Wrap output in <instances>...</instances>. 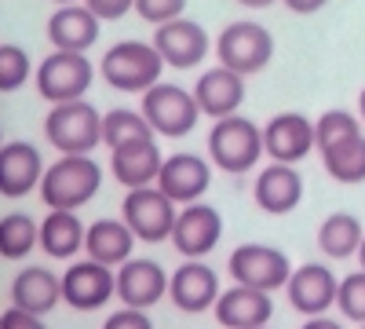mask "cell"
I'll return each mask as SVG.
<instances>
[{
	"label": "cell",
	"mask_w": 365,
	"mask_h": 329,
	"mask_svg": "<svg viewBox=\"0 0 365 329\" xmlns=\"http://www.w3.org/2000/svg\"><path fill=\"white\" fill-rule=\"evenodd\" d=\"M99 187H103V168L96 158L63 154L55 165L44 168V179L37 191L48 208H70V213H77L81 205H88L99 194Z\"/></svg>",
	"instance_id": "6da1fadb"
},
{
	"label": "cell",
	"mask_w": 365,
	"mask_h": 329,
	"mask_svg": "<svg viewBox=\"0 0 365 329\" xmlns=\"http://www.w3.org/2000/svg\"><path fill=\"white\" fill-rule=\"evenodd\" d=\"M263 128L252 125L249 117H220L216 128L208 132V158L220 172H230V176H241L249 172L259 158H263Z\"/></svg>",
	"instance_id": "7a4b0ae2"
},
{
	"label": "cell",
	"mask_w": 365,
	"mask_h": 329,
	"mask_svg": "<svg viewBox=\"0 0 365 329\" xmlns=\"http://www.w3.org/2000/svg\"><path fill=\"white\" fill-rule=\"evenodd\" d=\"M44 136L58 154H91L103 143V117L88 99L55 103L44 117Z\"/></svg>",
	"instance_id": "3957f363"
},
{
	"label": "cell",
	"mask_w": 365,
	"mask_h": 329,
	"mask_svg": "<svg viewBox=\"0 0 365 329\" xmlns=\"http://www.w3.org/2000/svg\"><path fill=\"white\" fill-rule=\"evenodd\" d=\"M103 81L117 92H146L161 81L165 70V59L154 44H143V41H120L103 55Z\"/></svg>",
	"instance_id": "277c9868"
},
{
	"label": "cell",
	"mask_w": 365,
	"mask_h": 329,
	"mask_svg": "<svg viewBox=\"0 0 365 329\" xmlns=\"http://www.w3.org/2000/svg\"><path fill=\"white\" fill-rule=\"evenodd\" d=\"M216 55H220V66H227L241 77H252V74L267 70V63L274 59V37L267 26H259L252 19H237L220 34Z\"/></svg>",
	"instance_id": "5b68a950"
},
{
	"label": "cell",
	"mask_w": 365,
	"mask_h": 329,
	"mask_svg": "<svg viewBox=\"0 0 365 329\" xmlns=\"http://www.w3.org/2000/svg\"><path fill=\"white\" fill-rule=\"evenodd\" d=\"M143 117L150 121L158 136H168V139H179L194 132L197 117H201V106L194 99V92L179 84H168V81H158L154 88L143 92Z\"/></svg>",
	"instance_id": "8992f818"
},
{
	"label": "cell",
	"mask_w": 365,
	"mask_h": 329,
	"mask_svg": "<svg viewBox=\"0 0 365 329\" xmlns=\"http://www.w3.org/2000/svg\"><path fill=\"white\" fill-rule=\"evenodd\" d=\"M175 201L154 183V187H135L125 194L120 201V220L132 227V234L139 242H165L172 238V227H175Z\"/></svg>",
	"instance_id": "52a82bcc"
},
{
	"label": "cell",
	"mask_w": 365,
	"mask_h": 329,
	"mask_svg": "<svg viewBox=\"0 0 365 329\" xmlns=\"http://www.w3.org/2000/svg\"><path fill=\"white\" fill-rule=\"evenodd\" d=\"M96 66L88 63L84 51H51L44 63L37 66V92L55 106V103H73L84 99V92L91 88Z\"/></svg>",
	"instance_id": "ba28073f"
},
{
	"label": "cell",
	"mask_w": 365,
	"mask_h": 329,
	"mask_svg": "<svg viewBox=\"0 0 365 329\" xmlns=\"http://www.w3.org/2000/svg\"><path fill=\"white\" fill-rule=\"evenodd\" d=\"M227 271L237 285H252L263 293H274L289 285L292 278V263L282 249L263 246V242H249V246H237L227 260Z\"/></svg>",
	"instance_id": "9c48e42d"
},
{
	"label": "cell",
	"mask_w": 365,
	"mask_h": 329,
	"mask_svg": "<svg viewBox=\"0 0 365 329\" xmlns=\"http://www.w3.org/2000/svg\"><path fill=\"white\" fill-rule=\"evenodd\" d=\"M117 293V271L99 260H81L63 271V300L73 311H96Z\"/></svg>",
	"instance_id": "30bf717a"
},
{
	"label": "cell",
	"mask_w": 365,
	"mask_h": 329,
	"mask_svg": "<svg viewBox=\"0 0 365 329\" xmlns=\"http://www.w3.org/2000/svg\"><path fill=\"white\" fill-rule=\"evenodd\" d=\"M150 44L161 51L165 66H172V70H190V66H197L201 59L208 55V48H212L205 26L194 22V19H182V15L172 19V22L154 26V41H150Z\"/></svg>",
	"instance_id": "8fae6325"
},
{
	"label": "cell",
	"mask_w": 365,
	"mask_h": 329,
	"mask_svg": "<svg viewBox=\"0 0 365 329\" xmlns=\"http://www.w3.org/2000/svg\"><path fill=\"white\" fill-rule=\"evenodd\" d=\"M220 238H223V216H220V208L194 201V205H187L175 216L172 246L179 249V256L201 260V256H208L212 249L220 246Z\"/></svg>",
	"instance_id": "7c38bea8"
},
{
	"label": "cell",
	"mask_w": 365,
	"mask_h": 329,
	"mask_svg": "<svg viewBox=\"0 0 365 329\" xmlns=\"http://www.w3.org/2000/svg\"><path fill=\"white\" fill-rule=\"evenodd\" d=\"M314 121H307L303 113L289 110V113H274L267 128H263V151L274 161L296 165L314 151Z\"/></svg>",
	"instance_id": "4fadbf2b"
},
{
	"label": "cell",
	"mask_w": 365,
	"mask_h": 329,
	"mask_svg": "<svg viewBox=\"0 0 365 329\" xmlns=\"http://www.w3.org/2000/svg\"><path fill=\"white\" fill-rule=\"evenodd\" d=\"M285 293H289V304L299 315L314 318V315H325L332 304H336L340 282H336V275H332L325 263H303V267L292 271Z\"/></svg>",
	"instance_id": "5bb4252c"
},
{
	"label": "cell",
	"mask_w": 365,
	"mask_h": 329,
	"mask_svg": "<svg viewBox=\"0 0 365 329\" xmlns=\"http://www.w3.org/2000/svg\"><path fill=\"white\" fill-rule=\"evenodd\" d=\"M161 151H158V136L150 139H132L125 146L110 151V168H113V179L120 187H154L158 176H161Z\"/></svg>",
	"instance_id": "9a60e30c"
},
{
	"label": "cell",
	"mask_w": 365,
	"mask_h": 329,
	"mask_svg": "<svg viewBox=\"0 0 365 329\" xmlns=\"http://www.w3.org/2000/svg\"><path fill=\"white\" fill-rule=\"evenodd\" d=\"M168 296L175 300L179 311L197 315V311H205V308H212L220 300V275L201 260H187L179 271H172Z\"/></svg>",
	"instance_id": "2e32d148"
},
{
	"label": "cell",
	"mask_w": 365,
	"mask_h": 329,
	"mask_svg": "<svg viewBox=\"0 0 365 329\" xmlns=\"http://www.w3.org/2000/svg\"><path fill=\"white\" fill-rule=\"evenodd\" d=\"M158 187L175 201V205H194L208 187H212V165L197 154H172L161 165Z\"/></svg>",
	"instance_id": "e0dca14e"
},
{
	"label": "cell",
	"mask_w": 365,
	"mask_h": 329,
	"mask_svg": "<svg viewBox=\"0 0 365 329\" xmlns=\"http://www.w3.org/2000/svg\"><path fill=\"white\" fill-rule=\"evenodd\" d=\"M168 293V275L154 260H125L117 267V296L125 308H154Z\"/></svg>",
	"instance_id": "ac0fdd59"
},
{
	"label": "cell",
	"mask_w": 365,
	"mask_h": 329,
	"mask_svg": "<svg viewBox=\"0 0 365 329\" xmlns=\"http://www.w3.org/2000/svg\"><path fill=\"white\" fill-rule=\"evenodd\" d=\"M44 179V161L41 151L26 139L0 146V194L4 198H22Z\"/></svg>",
	"instance_id": "d6986e66"
},
{
	"label": "cell",
	"mask_w": 365,
	"mask_h": 329,
	"mask_svg": "<svg viewBox=\"0 0 365 329\" xmlns=\"http://www.w3.org/2000/svg\"><path fill=\"white\" fill-rule=\"evenodd\" d=\"M216 311V322L223 329H259L270 322L274 304H270V293L252 289V285H234L227 293H220V300L212 304Z\"/></svg>",
	"instance_id": "ffe728a7"
},
{
	"label": "cell",
	"mask_w": 365,
	"mask_h": 329,
	"mask_svg": "<svg viewBox=\"0 0 365 329\" xmlns=\"http://www.w3.org/2000/svg\"><path fill=\"white\" fill-rule=\"evenodd\" d=\"M252 194H256V205L267 216H285L303 201V176L296 172V165L274 161L256 176Z\"/></svg>",
	"instance_id": "44dd1931"
},
{
	"label": "cell",
	"mask_w": 365,
	"mask_h": 329,
	"mask_svg": "<svg viewBox=\"0 0 365 329\" xmlns=\"http://www.w3.org/2000/svg\"><path fill=\"white\" fill-rule=\"evenodd\" d=\"M99 22L88 4H58L48 19V41L58 51H88L99 41Z\"/></svg>",
	"instance_id": "7402d4cb"
},
{
	"label": "cell",
	"mask_w": 365,
	"mask_h": 329,
	"mask_svg": "<svg viewBox=\"0 0 365 329\" xmlns=\"http://www.w3.org/2000/svg\"><path fill=\"white\" fill-rule=\"evenodd\" d=\"M194 99L201 106V113L208 117H230L237 113L241 99H245V77L227 70V66H216V70H205L194 84Z\"/></svg>",
	"instance_id": "603a6c76"
},
{
	"label": "cell",
	"mask_w": 365,
	"mask_h": 329,
	"mask_svg": "<svg viewBox=\"0 0 365 329\" xmlns=\"http://www.w3.org/2000/svg\"><path fill=\"white\" fill-rule=\"evenodd\" d=\"M63 300V275H51L48 267H26L11 282V304L34 315H48Z\"/></svg>",
	"instance_id": "cb8c5ba5"
},
{
	"label": "cell",
	"mask_w": 365,
	"mask_h": 329,
	"mask_svg": "<svg viewBox=\"0 0 365 329\" xmlns=\"http://www.w3.org/2000/svg\"><path fill=\"white\" fill-rule=\"evenodd\" d=\"M135 242L139 238L132 234V227L125 220H99V223H91L88 234H84V253L91 260L106 263V267H120L125 260H132Z\"/></svg>",
	"instance_id": "d4e9b609"
},
{
	"label": "cell",
	"mask_w": 365,
	"mask_h": 329,
	"mask_svg": "<svg viewBox=\"0 0 365 329\" xmlns=\"http://www.w3.org/2000/svg\"><path fill=\"white\" fill-rule=\"evenodd\" d=\"M84 234H88V227L81 223L77 213H70V208H51L41 223V249L55 260H73V253L84 249Z\"/></svg>",
	"instance_id": "484cf974"
},
{
	"label": "cell",
	"mask_w": 365,
	"mask_h": 329,
	"mask_svg": "<svg viewBox=\"0 0 365 329\" xmlns=\"http://www.w3.org/2000/svg\"><path fill=\"white\" fill-rule=\"evenodd\" d=\"M361 220L351 216V213H332L322 220L318 227V249L329 256V260H347V256H358L361 249Z\"/></svg>",
	"instance_id": "4316f807"
},
{
	"label": "cell",
	"mask_w": 365,
	"mask_h": 329,
	"mask_svg": "<svg viewBox=\"0 0 365 329\" xmlns=\"http://www.w3.org/2000/svg\"><path fill=\"white\" fill-rule=\"evenodd\" d=\"M322 165L336 183H347V187L365 183V132L322 151Z\"/></svg>",
	"instance_id": "83f0119b"
},
{
	"label": "cell",
	"mask_w": 365,
	"mask_h": 329,
	"mask_svg": "<svg viewBox=\"0 0 365 329\" xmlns=\"http://www.w3.org/2000/svg\"><path fill=\"white\" fill-rule=\"evenodd\" d=\"M37 246H41V223H34V216L11 213L0 220V256L4 260H22Z\"/></svg>",
	"instance_id": "f1b7e54d"
},
{
	"label": "cell",
	"mask_w": 365,
	"mask_h": 329,
	"mask_svg": "<svg viewBox=\"0 0 365 329\" xmlns=\"http://www.w3.org/2000/svg\"><path fill=\"white\" fill-rule=\"evenodd\" d=\"M150 136H158L154 128H150V121L143 117V110H110L103 113V143L110 146V151H117V146H125L132 139H150Z\"/></svg>",
	"instance_id": "f546056e"
},
{
	"label": "cell",
	"mask_w": 365,
	"mask_h": 329,
	"mask_svg": "<svg viewBox=\"0 0 365 329\" xmlns=\"http://www.w3.org/2000/svg\"><path fill=\"white\" fill-rule=\"evenodd\" d=\"M361 132V117H354L351 110H325L318 121H314V143L318 151H329V146H336L351 136Z\"/></svg>",
	"instance_id": "4dcf8cb0"
},
{
	"label": "cell",
	"mask_w": 365,
	"mask_h": 329,
	"mask_svg": "<svg viewBox=\"0 0 365 329\" xmlns=\"http://www.w3.org/2000/svg\"><path fill=\"white\" fill-rule=\"evenodd\" d=\"M29 55L19 44H0V92H19L29 81Z\"/></svg>",
	"instance_id": "1f68e13d"
},
{
	"label": "cell",
	"mask_w": 365,
	"mask_h": 329,
	"mask_svg": "<svg viewBox=\"0 0 365 329\" xmlns=\"http://www.w3.org/2000/svg\"><path fill=\"white\" fill-rule=\"evenodd\" d=\"M336 308L344 311V318L365 325V271L358 275H347L340 282V293H336Z\"/></svg>",
	"instance_id": "d6a6232c"
},
{
	"label": "cell",
	"mask_w": 365,
	"mask_h": 329,
	"mask_svg": "<svg viewBox=\"0 0 365 329\" xmlns=\"http://www.w3.org/2000/svg\"><path fill=\"white\" fill-rule=\"evenodd\" d=\"M187 11V0H135V15L146 19L150 26H161L172 22Z\"/></svg>",
	"instance_id": "836d02e7"
},
{
	"label": "cell",
	"mask_w": 365,
	"mask_h": 329,
	"mask_svg": "<svg viewBox=\"0 0 365 329\" xmlns=\"http://www.w3.org/2000/svg\"><path fill=\"white\" fill-rule=\"evenodd\" d=\"M103 329H154V322H150V315L143 308H120L106 318Z\"/></svg>",
	"instance_id": "e575fe53"
},
{
	"label": "cell",
	"mask_w": 365,
	"mask_h": 329,
	"mask_svg": "<svg viewBox=\"0 0 365 329\" xmlns=\"http://www.w3.org/2000/svg\"><path fill=\"white\" fill-rule=\"evenodd\" d=\"M0 329H48V325H44V315L22 311V308L11 304V311L0 315Z\"/></svg>",
	"instance_id": "d590c367"
},
{
	"label": "cell",
	"mask_w": 365,
	"mask_h": 329,
	"mask_svg": "<svg viewBox=\"0 0 365 329\" xmlns=\"http://www.w3.org/2000/svg\"><path fill=\"white\" fill-rule=\"evenodd\" d=\"M84 4L96 11L103 22H113V19H120V15H128V11L135 8V0H84Z\"/></svg>",
	"instance_id": "8d00e7d4"
},
{
	"label": "cell",
	"mask_w": 365,
	"mask_h": 329,
	"mask_svg": "<svg viewBox=\"0 0 365 329\" xmlns=\"http://www.w3.org/2000/svg\"><path fill=\"white\" fill-rule=\"evenodd\" d=\"M282 4H285L292 15H318L329 0H282Z\"/></svg>",
	"instance_id": "74e56055"
},
{
	"label": "cell",
	"mask_w": 365,
	"mask_h": 329,
	"mask_svg": "<svg viewBox=\"0 0 365 329\" xmlns=\"http://www.w3.org/2000/svg\"><path fill=\"white\" fill-rule=\"evenodd\" d=\"M303 329H344L336 318H325V315H314V318H307V325Z\"/></svg>",
	"instance_id": "f35d334b"
},
{
	"label": "cell",
	"mask_w": 365,
	"mask_h": 329,
	"mask_svg": "<svg viewBox=\"0 0 365 329\" xmlns=\"http://www.w3.org/2000/svg\"><path fill=\"white\" fill-rule=\"evenodd\" d=\"M237 4H241V8H270L274 0H237Z\"/></svg>",
	"instance_id": "ab89813d"
},
{
	"label": "cell",
	"mask_w": 365,
	"mask_h": 329,
	"mask_svg": "<svg viewBox=\"0 0 365 329\" xmlns=\"http://www.w3.org/2000/svg\"><path fill=\"white\" fill-rule=\"evenodd\" d=\"M358 117L365 121V88H361V96H358Z\"/></svg>",
	"instance_id": "60d3db41"
},
{
	"label": "cell",
	"mask_w": 365,
	"mask_h": 329,
	"mask_svg": "<svg viewBox=\"0 0 365 329\" xmlns=\"http://www.w3.org/2000/svg\"><path fill=\"white\" fill-rule=\"evenodd\" d=\"M358 260H361V271H365V238H361V249H358Z\"/></svg>",
	"instance_id": "b9f144b4"
},
{
	"label": "cell",
	"mask_w": 365,
	"mask_h": 329,
	"mask_svg": "<svg viewBox=\"0 0 365 329\" xmlns=\"http://www.w3.org/2000/svg\"><path fill=\"white\" fill-rule=\"evenodd\" d=\"M55 4H77V0H55Z\"/></svg>",
	"instance_id": "7bdbcfd3"
},
{
	"label": "cell",
	"mask_w": 365,
	"mask_h": 329,
	"mask_svg": "<svg viewBox=\"0 0 365 329\" xmlns=\"http://www.w3.org/2000/svg\"><path fill=\"white\" fill-rule=\"evenodd\" d=\"M0 146H4V139H0Z\"/></svg>",
	"instance_id": "ee69618b"
},
{
	"label": "cell",
	"mask_w": 365,
	"mask_h": 329,
	"mask_svg": "<svg viewBox=\"0 0 365 329\" xmlns=\"http://www.w3.org/2000/svg\"><path fill=\"white\" fill-rule=\"evenodd\" d=\"M259 329H267V325H259Z\"/></svg>",
	"instance_id": "f6af8a7d"
},
{
	"label": "cell",
	"mask_w": 365,
	"mask_h": 329,
	"mask_svg": "<svg viewBox=\"0 0 365 329\" xmlns=\"http://www.w3.org/2000/svg\"><path fill=\"white\" fill-rule=\"evenodd\" d=\"M361 329H365V325H361Z\"/></svg>",
	"instance_id": "bcb514c9"
}]
</instances>
